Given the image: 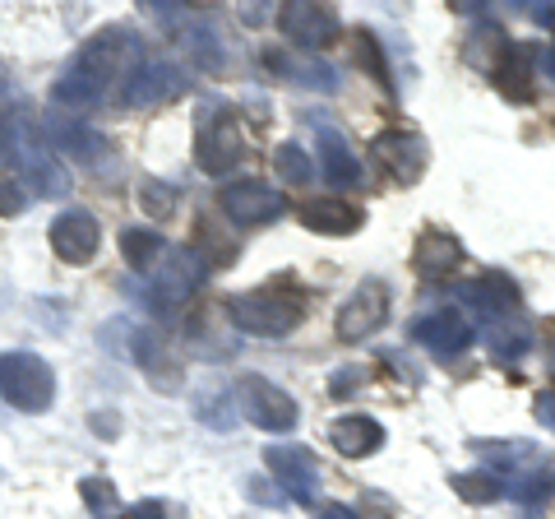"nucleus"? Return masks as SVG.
Returning a JSON list of instances; mask_svg holds the SVG:
<instances>
[{"instance_id": "nucleus-1", "label": "nucleus", "mask_w": 555, "mask_h": 519, "mask_svg": "<svg viewBox=\"0 0 555 519\" xmlns=\"http://www.w3.org/2000/svg\"><path fill=\"white\" fill-rule=\"evenodd\" d=\"M139 61L144 56H139V38L130 28H102L98 38H89L75 56H69L61 79L51 84V102L65 112H89L107 98V89L116 79H126L134 71Z\"/></svg>"}, {"instance_id": "nucleus-2", "label": "nucleus", "mask_w": 555, "mask_h": 519, "mask_svg": "<svg viewBox=\"0 0 555 519\" xmlns=\"http://www.w3.org/2000/svg\"><path fill=\"white\" fill-rule=\"evenodd\" d=\"M5 159L20 167V181L33 190V195H47V200L69 195V172L61 167L56 149L47 144V135L33 126L24 112L5 116Z\"/></svg>"}, {"instance_id": "nucleus-3", "label": "nucleus", "mask_w": 555, "mask_h": 519, "mask_svg": "<svg viewBox=\"0 0 555 519\" xmlns=\"http://www.w3.org/2000/svg\"><path fill=\"white\" fill-rule=\"evenodd\" d=\"M228 316L241 334H264V339H278V334H292L306 316V298L292 288H255V292H236L228 298Z\"/></svg>"}, {"instance_id": "nucleus-4", "label": "nucleus", "mask_w": 555, "mask_h": 519, "mask_svg": "<svg viewBox=\"0 0 555 519\" xmlns=\"http://www.w3.org/2000/svg\"><path fill=\"white\" fill-rule=\"evenodd\" d=\"M102 343L126 362H134V367L153 380V390H181V362L167 353V339H158L149 325L112 320L107 330H102Z\"/></svg>"}, {"instance_id": "nucleus-5", "label": "nucleus", "mask_w": 555, "mask_h": 519, "mask_svg": "<svg viewBox=\"0 0 555 519\" xmlns=\"http://www.w3.org/2000/svg\"><path fill=\"white\" fill-rule=\"evenodd\" d=\"M0 400L20 413H47L56 404V371L38 353H0Z\"/></svg>"}, {"instance_id": "nucleus-6", "label": "nucleus", "mask_w": 555, "mask_h": 519, "mask_svg": "<svg viewBox=\"0 0 555 519\" xmlns=\"http://www.w3.org/2000/svg\"><path fill=\"white\" fill-rule=\"evenodd\" d=\"M204 260L190 251V246H167V255L149 269V283H144V298L153 311L163 316H177V311L195 298L199 283H204Z\"/></svg>"}, {"instance_id": "nucleus-7", "label": "nucleus", "mask_w": 555, "mask_h": 519, "mask_svg": "<svg viewBox=\"0 0 555 519\" xmlns=\"http://www.w3.org/2000/svg\"><path fill=\"white\" fill-rule=\"evenodd\" d=\"M246 159V135H241V121L232 116V107L222 102H208L199 112V135H195V163L208 177H228L232 167H241Z\"/></svg>"}, {"instance_id": "nucleus-8", "label": "nucleus", "mask_w": 555, "mask_h": 519, "mask_svg": "<svg viewBox=\"0 0 555 519\" xmlns=\"http://www.w3.org/2000/svg\"><path fill=\"white\" fill-rule=\"evenodd\" d=\"M236 408L246 422H255L259 431H278V436L301 422L297 400H292L287 390H278L269 376H255V371L236 380Z\"/></svg>"}, {"instance_id": "nucleus-9", "label": "nucleus", "mask_w": 555, "mask_h": 519, "mask_svg": "<svg viewBox=\"0 0 555 519\" xmlns=\"http://www.w3.org/2000/svg\"><path fill=\"white\" fill-rule=\"evenodd\" d=\"M278 33H283L287 42H297V51H324L338 42V10L334 5H315V0H292V5L278 10Z\"/></svg>"}, {"instance_id": "nucleus-10", "label": "nucleus", "mask_w": 555, "mask_h": 519, "mask_svg": "<svg viewBox=\"0 0 555 519\" xmlns=\"http://www.w3.org/2000/svg\"><path fill=\"white\" fill-rule=\"evenodd\" d=\"M389 302H393V288L385 279H361L352 288V298H347L343 311H338V339L343 343L371 339L379 325L389 320Z\"/></svg>"}, {"instance_id": "nucleus-11", "label": "nucleus", "mask_w": 555, "mask_h": 519, "mask_svg": "<svg viewBox=\"0 0 555 519\" xmlns=\"http://www.w3.org/2000/svg\"><path fill=\"white\" fill-rule=\"evenodd\" d=\"M218 204H222V214H228L236 228H259V223H273V218H283L287 210V200H283V190L269 186V181H228L218 190Z\"/></svg>"}, {"instance_id": "nucleus-12", "label": "nucleus", "mask_w": 555, "mask_h": 519, "mask_svg": "<svg viewBox=\"0 0 555 519\" xmlns=\"http://www.w3.org/2000/svg\"><path fill=\"white\" fill-rule=\"evenodd\" d=\"M264 469L278 478V488H283L287 501H297V506H315L320 464H315V455H310L306 445H269L264 450Z\"/></svg>"}, {"instance_id": "nucleus-13", "label": "nucleus", "mask_w": 555, "mask_h": 519, "mask_svg": "<svg viewBox=\"0 0 555 519\" xmlns=\"http://www.w3.org/2000/svg\"><path fill=\"white\" fill-rule=\"evenodd\" d=\"M408 334H412L416 349H426V353H436V357H459V353L473 349V339H477L473 320H467L459 306L426 311V316H416V320H412V330H408Z\"/></svg>"}, {"instance_id": "nucleus-14", "label": "nucleus", "mask_w": 555, "mask_h": 519, "mask_svg": "<svg viewBox=\"0 0 555 519\" xmlns=\"http://www.w3.org/2000/svg\"><path fill=\"white\" fill-rule=\"evenodd\" d=\"M185 93V75L181 65L171 61H139L126 75V89H120V102L126 107H163V102H177Z\"/></svg>"}, {"instance_id": "nucleus-15", "label": "nucleus", "mask_w": 555, "mask_h": 519, "mask_svg": "<svg viewBox=\"0 0 555 519\" xmlns=\"http://www.w3.org/2000/svg\"><path fill=\"white\" fill-rule=\"evenodd\" d=\"M375 159H379V167L389 172L393 186H416L422 181V172H426V163H430V144L416 130H389V135H379L375 140Z\"/></svg>"}, {"instance_id": "nucleus-16", "label": "nucleus", "mask_w": 555, "mask_h": 519, "mask_svg": "<svg viewBox=\"0 0 555 519\" xmlns=\"http://www.w3.org/2000/svg\"><path fill=\"white\" fill-rule=\"evenodd\" d=\"M264 65H269L278 79L297 84V89L338 93V71H334V65H324V61H315L310 51H297V47H269V51H264Z\"/></svg>"}, {"instance_id": "nucleus-17", "label": "nucleus", "mask_w": 555, "mask_h": 519, "mask_svg": "<svg viewBox=\"0 0 555 519\" xmlns=\"http://www.w3.org/2000/svg\"><path fill=\"white\" fill-rule=\"evenodd\" d=\"M98 246H102V228L89 210L56 214V223H51V251H56L65 265H89L98 255Z\"/></svg>"}, {"instance_id": "nucleus-18", "label": "nucleus", "mask_w": 555, "mask_h": 519, "mask_svg": "<svg viewBox=\"0 0 555 519\" xmlns=\"http://www.w3.org/2000/svg\"><path fill=\"white\" fill-rule=\"evenodd\" d=\"M491 79H495L500 98H509V102H532V98H537V47H532V42H509V47L495 56Z\"/></svg>"}, {"instance_id": "nucleus-19", "label": "nucleus", "mask_w": 555, "mask_h": 519, "mask_svg": "<svg viewBox=\"0 0 555 519\" xmlns=\"http://www.w3.org/2000/svg\"><path fill=\"white\" fill-rule=\"evenodd\" d=\"M463 260H467L463 241L454 232H444V228H426L412 246V269L422 274L426 283H440V279H449V274H459Z\"/></svg>"}, {"instance_id": "nucleus-20", "label": "nucleus", "mask_w": 555, "mask_h": 519, "mask_svg": "<svg viewBox=\"0 0 555 519\" xmlns=\"http://www.w3.org/2000/svg\"><path fill=\"white\" fill-rule=\"evenodd\" d=\"M310 126H315V153H320V172H324V181L334 186V190L357 186V181H361V163H357L352 144H347V135H343V130H334L328 121H315V116H310Z\"/></svg>"}, {"instance_id": "nucleus-21", "label": "nucleus", "mask_w": 555, "mask_h": 519, "mask_svg": "<svg viewBox=\"0 0 555 519\" xmlns=\"http://www.w3.org/2000/svg\"><path fill=\"white\" fill-rule=\"evenodd\" d=\"M459 302H467L473 311H481V316H491V320H509L518 316V283L509 279V274H481V279L473 283H463L459 288Z\"/></svg>"}, {"instance_id": "nucleus-22", "label": "nucleus", "mask_w": 555, "mask_h": 519, "mask_svg": "<svg viewBox=\"0 0 555 519\" xmlns=\"http://www.w3.org/2000/svg\"><path fill=\"white\" fill-rule=\"evenodd\" d=\"M47 144H51V149H61V153H75V159H79V163H89V167H102V163H107V140H102L93 126L75 121V116L51 121Z\"/></svg>"}, {"instance_id": "nucleus-23", "label": "nucleus", "mask_w": 555, "mask_h": 519, "mask_svg": "<svg viewBox=\"0 0 555 519\" xmlns=\"http://www.w3.org/2000/svg\"><path fill=\"white\" fill-rule=\"evenodd\" d=\"M301 223L310 232H324V237H347V232H357L361 223H366V214L357 210V204H347L338 195H320V200H306L301 204Z\"/></svg>"}, {"instance_id": "nucleus-24", "label": "nucleus", "mask_w": 555, "mask_h": 519, "mask_svg": "<svg viewBox=\"0 0 555 519\" xmlns=\"http://www.w3.org/2000/svg\"><path fill=\"white\" fill-rule=\"evenodd\" d=\"M328 441H334V450L347 459H366L385 445V427H379L375 418H366V413H347V418H338L334 427H328Z\"/></svg>"}, {"instance_id": "nucleus-25", "label": "nucleus", "mask_w": 555, "mask_h": 519, "mask_svg": "<svg viewBox=\"0 0 555 519\" xmlns=\"http://www.w3.org/2000/svg\"><path fill=\"white\" fill-rule=\"evenodd\" d=\"M473 455L486 459V464H495L500 482L514 478V473H528V469L542 464V455H537L532 441H473Z\"/></svg>"}, {"instance_id": "nucleus-26", "label": "nucleus", "mask_w": 555, "mask_h": 519, "mask_svg": "<svg viewBox=\"0 0 555 519\" xmlns=\"http://www.w3.org/2000/svg\"><path fill=\"white\" fill-rule=\"evenodd\" d=\"M120 255H126V265L134 274H149L167 255V237L153 232V228H126L120 232Z\"/></svg>"}, {"instance_id": "nucleus-27", "label": "nucleus", "mask_w": 555, "mask_h": 519, "mask_svg": "<svg viewBox=\"0 0 555 519\" xmlns=\"http://www.w3.org/2000/svg\"><path fill=\"white\" fill-rule=\"evenodd\" d=\"M177 33H181V47L190 51V61H195L199 71H208V75L222 71V47H218V33L214 28L195 20V24H181Z\"/></svg>"}, {"instance_id": "nucleus-28", "label": "nucleus", "mask_w": 555, "mask_h": 519, "mask_svg": "<svg viewBox=\"0 0 555 519\" xmlns=\"http://www.w3.org/2000/svg\"><path fill=\"white\" fill-rule=\"evenodd\" d=\"M273 172H278V181L283 186H310L315 181V159L301 149V144H278L273 149Z\"/></svg>"}, {"instance_id": "nucleus-29", "label": "nucleus", "mask_w": 555, "mask_h": 519, "mask_svg": "<svg viewBox=\"0 0 555 519\" xmlns=\"http://www.w3.org/2000/svg\"><path fill=\"white\" fill-rule=\"evenodd\" d=\"M79 496H83V506H89L93 519H126V501L116 496V488L107 478H83Z\"/></svg>"}, {"instance_id": "nucleus-30", "label": "nucleus", "mask_w": 555, "mask_h": 519, "mask_svg": "<svg viewBox=\"0 0 555 519\" xmlns=\"http://www.w3.org/2000/svg\"><path fill=\"white\" fill-rule=\"evenodd\" d=\"M532 353V330L528 325H495L491 330V357L514 367V362H524Z\"/></svg>"}, {"instance_id": "nucleus-31", "label": "nucleus", "mask_w": 555, "mask_h": 519, "mask_svg": "<svg viewBox=\"0 0 555 519\" xmlns=\"http://www.w3.org/2000/svg\"><path fill=\"white\" fill-rule=\"evenodd\" d=\"M454 492L463 501H473V506H491V501L505 496V482H500L495 473H459L454 478Z\"/></svg>"}, {"instance_id": "nucleus-32", "label": "nucleus", "mask_w": 555, "mask_h": 519, "mask_svg": "<svg viewBox=\"0 0 555 519\" xmlns=\"http://www.w3.org/2000/svg\"><path fill=\"white\" fill-rule=\"evenodd\" d=\"M139 204H144L153 218H167L171 210H177V186H171V181H158V177H149L144 190H139Z\"/></svg>"}, {"instance_id": "nucleus-33", "label": "nucleus", "mask_w": 555, "mask_h": 519, "mask_svg": "<svg viewBox=\"0 0 555 519\" xmlns=\"http://www.w3.org/2000/svg\"><path fill=\"white\" fill-rule=\"evenodd\" d=\"M357 61H361V65H366V71H371V75H375V79H379V84H385V89H389V65H385V61H379V42L371 38V33H366V28H361V33H357Z\"/></svg>"}, {"instance_id": "nucleus-34", "label": "nucleus", "mask_w": 555, "mask_h": 519, "mask_svg": "<svg viewBox=\"0 0 555 519\" xmlns=\"http://www.w3.org/2000/svg\"><path fill=\"white\" fill-rule=\"evenodd\" d=\"M126 515H130V519H185V510L177 506V501H163V496L139 501V506H130Z\"/></svg>"}, {"instance_id": "nucleus-35", "label": "nucleus", "mask_w": 555, "mask_h": 519, "mask_svg": "<svg viewBox=\"0 0 555 519\" xmlns=\"http://www.w3.org/2000/svg\"><path fill=\"white\" fill-rule=\"evenodd\" d=\"M24 210H28V195H24L20 177H0V214L14 218V214H24Z\"/></svg>"}, {"instance_id": "nucleus-36", "label": "nucleus", "mask_w": 555, "mask_h": 519, "mask_svg": "<svg viewBox=\"0 0 555 519\" xmlns=\"http://www.w3.org/2000/svg\"><path fill=\"white\" fill-rule=\"evenodd\" d=\"M361 385H366V371L361 367H343V371H334V380H328L334 400H347V390H361Z\"/></svg>"}, {"instance_id": "nucleus-37", "label": "nucleus", "mask_w": 555, "mask_h": 519, "mask_svg": "<svg viewBox=\"0 0 555 519\" xmlns=\"http://www.w3.org/2000/svg\"><path fill=\"white\" fill-rule=\"evenodd\" d=\"M532 413H537V422H542V427H551V431H555V390H546V394H537V404H532Z\"/></svg>"}, {"instance_id": "nucleus-38", "label": "nucleus", "mask_w": 555, "mask_h": 519, "mask_svg": "<svg viewBox=\"0 0 555 519\" xmlns=\"http://www.w3.org/2000/svg\"><path fill=\"white\" fill-rule=\"evenodd\" d=\"M537 334H542V343H546V362H551V376H555V316L542 320V330Z\"/></svg>"}, {"instance_id": "nucleus-39", "label": "nucleus", "mask_w": 555, "mask_h": 519, "mask_svg": "<svg viewBox=\"0 0 555 519\" xmlns=\"http://www.w3.org/2000/svg\"><path fill=\"white\" fill-rule=\"evenodd\" d=\"M89 427H98L102 436H116V431H120V422L112 418V413H93V418H89Z\"/></svg>"}, {"instance_id": "nucleus-40", "label": "nucleus", "mask_w": 555, "mask_h": 519, "mask_svg": "<svg viewBox=\"0 0 555 519\" xmlns=\"http://www.w3.org/2000/svg\"><path fill=\"white\" fill-rule=\"evenodd\" d=\"M532 20L542 24V28H555V0H546L542 10H532Z\"/></svg>"}, {"instance_id": "nucleus-41", "label": "nucleus", "mask_w": 555, "mask_h": 519, "mask_svg": "<svg viewBox=\"0 0 555 519\" xmlns=\"http://www.w3.org/2000/svg\"><path fill=\"white\" fill-rule=\"evenodd\" d=\"M320 519H357V515L347 510V506H324V510H320Z\"/></svg>"}, {"instance_id": "nucleus-42", "label": "nucleus", "mask_w": 555, "mask_h": 519, "mask_svg": "<svg viewBox=\"0 0 555 519\" xmlns=\"http://www.w3.org/2000/svg\"><path fill=\"white\" fill-rule=\"evenodd\" d=\"M542 71H546V75L555 79V42H551V47L542 51Z\"/></svg>"}, {"instance_id": "nucleus-43", "label": "nucleus", "mask_w": 555, "mask_h": 519, "mask_svg": "<svg viewBox=\"0 0 555 519\" xmlns=\"http://www.w3.org/2000/svg\"><path fill=\"white\" fill-rule=\"evenodd\" d=\"M0 84H5V71H0Z\"/></svg>"}]
</instances>
